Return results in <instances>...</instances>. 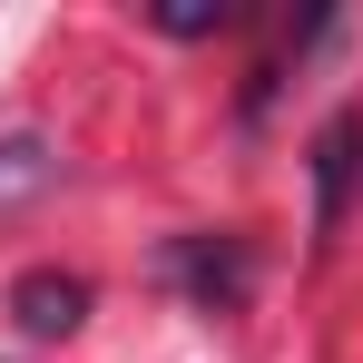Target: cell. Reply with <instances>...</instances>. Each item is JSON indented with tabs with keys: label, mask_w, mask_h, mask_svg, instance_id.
I'll return each instance as SVG.
<instances>
[{
	"label": "cell",
	"mask_w": 363,
	"mask_h": 363,
	"mask_svg": "<svg viewBox=\"0 0 363 363\" xmlns=\"http://www.w3.org/2000/svg\"><path fill=\"white\" fill-rule=\"evenodd\" d=\"M167 285H177L196 314H236L245 295H255V255H245V236H167Z\"/></svg>",
	"instance_id": "1"
},
{
	"label": "cell",
	"mask_w": 363,
	"mask_h": 363,
	"mask_svg": "<svg viewBox=\"0 0 363 363\" xmlns=\"http://www.w3.org/2000/svg\"><path fill=\"white\" fill-rule=\"evenodd\" d=\"M10 324H20V334H40V344L79 334V324H89V275H60V265L10 275Z\"/></svg>",
	"instance_id": "2"
},
{
	"label": "cell",
	"mask_w": 363,
	"mask_h": 363,
	"mask_svg": "<svg viewBox=\"0 0 363 363\" xmlns=\"http://www.w3.org/2000/svg\"><path fill=\"white\" fill-rule=\"evenodd\" d=\"M354 147H363V128H354V118H334L324 138H314V236H334V226H344V186H354Z\"/></svg>",
	"instance_id": "3"
},
{
	"label": "cell",
	"mask_w": 363,
	"mask_h": 363,
	"mask_svg": "<svg viewBox=\"0 0 363 363\" xmlns=\"http://www.w3.org/2000/svg\"><path fill=\"white\" fill-rule=\"evenodd\" d=\"M50 167H60V157H50L40 138H0V196H30V186H50Z\"/></svg>",
	"instance_id": "4"
},
{
	"label": "cell",
	"mask_w": 363,
	"mask_h": 363,
	"mask_svg": "<svg viewBox=\"0 0 363 363\" xmlns=\"http://www.w3.org/2000/svg\"><path fill=\"white\" fill-rule=\"evenodd\" d=\"M245 10H226V0H216V10H206V0H167V10H157V30H167V40H206V30H236Z\"/></svg>",
	"instance_id": "5"
}]
</instances>
